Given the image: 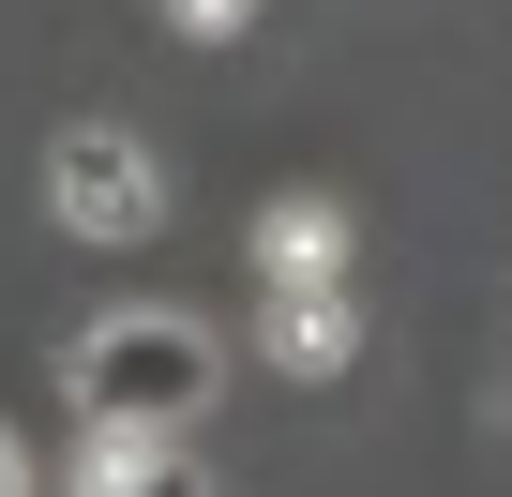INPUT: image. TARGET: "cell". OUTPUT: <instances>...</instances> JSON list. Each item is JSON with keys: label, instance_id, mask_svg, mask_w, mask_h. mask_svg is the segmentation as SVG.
Returning a JSON list of instances; mask_svg holds the SVG:
<instances>
[{"label": "cell", "instance_id": "3957f363", "mask_svg": "<svg viewBox=\"0 0 512 497\" xmlns=\"http://www.w3.org/2000/svg\"><path fill=\"white\" fill-rule=\"evenodd\" d=\"M91 497H196V467H181V452H151V437H121V452L91 467Z\"/></svg>", "mask_w": 512, "mask_h": 497}, {"label": "cell", "instance_id": "7a4b0ae2", "mask_svg": "<svg viewBox=\"0 0 512 497\" xmlns=\"http://www.w3.org/2000/svg\"><path fill=\"white\" fill-rule=\"evenodd\" d=\"M46 211H61V241H151L166 181H151V151H136V136L76 121V136L46 151Z\"/></svg>", "mask_w": 512, "mask_h": 497}, {"label": "cell", "instance_id": "6da1fadb", "mask_svg": "<svg viewBox=\"0 0 512 497\" xmlns=\"http://www.w3.org/2000/svg\"><path fill=\"white\" fill-rule=\"evenodd\" d=\"M211 332L196 317H106L91 347H76V407L106 422V437H166V422H196L211 407Z\"/></svg>", "mask_w": 512, "mask_h": 497}, {"label": "cell", "instance_id": "5b68a950", "mask_svg": "<svg viewBox=\"0 0 512 497\" xmlns=\"http://www.w3.org/2000/svg\"><path fill=\"white\" fill-rule=\"evenodd\" d=\"M0 497H16V452H0Z\"/></svg>", "mask_w": 512, "mask_h": 497}, {"label": "cell", "instance_id": "277c9868", "mask_svg": "<svg viewBox=\"0 0 512 497\" xmlns=\"http://www.w3.org/2000/svg\"><path fill=\"white\" fill-rule=\"evenodd\" d=\"M181 16H196V31H226V16H241V0H181Z\"/></svg>", "mask_w": 512, "mask_h": 497}]
</instances>
